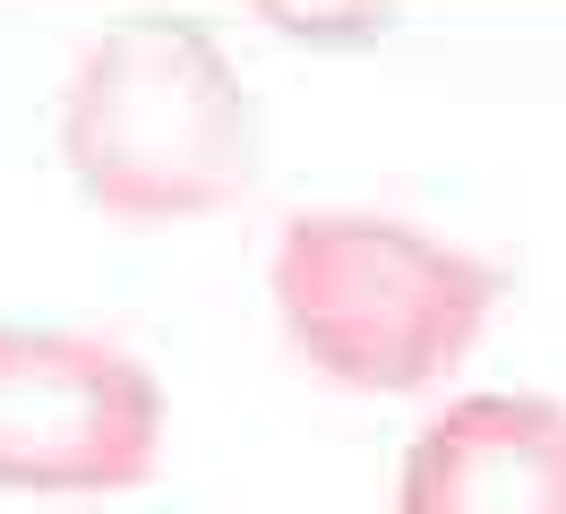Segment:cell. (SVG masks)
Instances as JSON below:
<instances>
[{"label":"cell","mask_w":566,"mask_h":514,"mask_svg":"<svg viewBox=\"0 0 566 514\" xmlns=\"http://www.w3.org/2000/svg\"><path fill=\"white\" fill-rule=\"evenodd\" d=\"M395 514H566V403L490 386L429 411L395 463Z\"/></svg>","instance_id":"277c9868"},{"label":"cell","mask_w":566,"mask_h":514,"mask_svg":"<svg viewBox=\"0 0 566 514\" xmlns=\"http://www.w3.org/2000/svg\"><path fill=\"white\" fill-rule=\"evenodd\" d=\"M52 146L112 223H198L258 189L266 120L214 27L138 9L77 43Z\"/></svg>","instance_id":"6da1fadb"},{"label":"cell","mask_w":566,"mask_h":514,"mask_svg":"<svg viewBox=\"0 0 566 514\" xmlns=\"http://www.w3.org/2000/svg\"><path fill=\"white\" fill-rule=\"evenodd\" d=\"M266 301L326 386L421 395L481 343L497 266L387 206H301L275 223Z\"/></svg>","instance_id":"7a4b0ae2"},{"label":"cell","mask_w":566,"mask_h":514,"mask_svg":"<svg viewBox=\"0 0 566 514\" xmlns=\"http://www.w3.org/2000/svg\"><path fill=\"white\" fill-rule=\"evenodd\" d=\"M164 377L129 343L86 326L0 317V489L18 497H112L164 463Z\"/></svg>","instance_id":"3957f363"},{"label":"cell","mask_w":566,"mask_h":514,"mask_svg":"<svg viewBox=\"0 0 566 514\" xmlns=\"http://www.w3.org/2000/svg\"><path fill=\"white\" fill-rule=\"evenodd\" d=\"M258 18L292 43H318V52H344V43H378V34L403 18V0H249Z\"/></svg>","instance_id":"5b68a950"}]
</instances>
